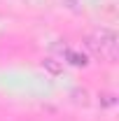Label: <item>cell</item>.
I'll use <instances>...</instances> for the list:
<instances>
[{"label":"cell","mask_w":119,"mask_h":121,"mask_svg":"<svg viewBox=\"0 0 119 121\" xmlns=\"http://www.w3.org/2000/svg\"><path fill=\"white\" fill-rule=\"evenodd\" d=\"M87 47L96 56H101L107 63H114L117 60V51H119V42H117V35L107 28H101L96 33H91L87 37Z\"/></svg>","instance_id":"cell-1"},{"label":"cell","mask_w":119,"mask_h":121,"mask_svg":"<svg viewBox=\"0 0 119 121\" xmlns=\"http://www.w3.org/2000/svg\"><path fill=\"white\" fill-rule=\"evenodd\" d=\"M65 58H68V63H73V65H82V68L87 65V56L84 54H77V51H70V49L65 51Z\"/></svg>","instance_id":"cell-2"}]
</instances>
